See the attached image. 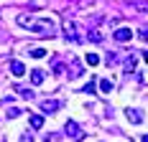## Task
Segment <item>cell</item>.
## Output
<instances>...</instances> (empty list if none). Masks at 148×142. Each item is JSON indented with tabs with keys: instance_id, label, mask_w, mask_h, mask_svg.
Instances as JSON below:
<instances>
[{
	"instance_id": "1",
	"label": "cell",
	"mask_w": 148,
	"mask_h": 142,
	"mask_svg": "<svg viewBox=\"0 0 148 142\" xmlns=\"http://www.w3.org/2000/svg\"><path fill=\"white\" fill-rule=\"evenodd\" d=\"M18 26H23V28H31L33 36H41V38H49V36H54L56 33V26L51 23V20H46V18H31V15H18Z\"/></svg>"
},
{
	"instance_id": "2",
	"label": "cell",
	"mask_w": 148,
	"mask_h": 142,
	"mask_svg": "<svg viewBox=\"0 0 148 142\" xmlns=\"http://www.w3.org/2000/svg\"><path fill=\"white\" fill-rule=\"evenodd\" d=\"M64 129H66V135H69V137H72L74 142H82V140H84V129L79 127V124H77L74 119H69V122L64 124Z\"/></svg>"
},
{
	"instance_id": "3",
	"label": "cell",
	"mask_w": 148,
	"mask_h": 142,
	"mask_svg": "<svg viewBox=\"0 0 148 142\" xmlns=\"http://www.w3.org/2000/svg\"><path fill=\"white\" fill-rule=\"evenodd\" d=\"M61 107H64V104H61V101H56V99H44V101H41V109H44L46 114H54V112H59Z\"/></svg>"
},
{
	"instance_id": "4",
	"label": "cell",
	"mask_w": 148,
	"mask_h": 142,
	"mask_svg": "<svg viewBox=\"0 0 148 142\" xmlns=\"http://www.w3.org/2000/svg\"><path fill=\"white\" fill-rule=\"evenodd\" d=\"M112 38L120 41V43H125V41H130V38H133V30H130V28H118L115 33H112Z\"/></svg>"
},
{
	"instance_id": "5",
	"label": "cell",
	"mask_w": 148,
	"mask_h": 142,
	"mask_svg": "<svg viewBox=\"0 0 148 142\" xmlns=\"http://www.w3.org/2000/svg\"><path fill=\"white\" fill-rule=\"evenodd\" d=\"M64 30H66V38H72V41H79V36H77V26L74 23H64Z\"/></svg>"
},
{
	"instance_id": "6",
	"label": "cell",
	"mask_w": 148,
	"mask_h": 142,
	"mask_svg": "<svg viewBox=\"0 0 148 142\" xmlns=\"http://www.w3.org/2000/svg\"><path fill=\"white\" fill-rule=\"evenodd\" d=\"M128 119H130L133 124H140V122H143V114H140V109H128Z\"/></svg>"
},
{
	"instance_id": "7",
	"label": "cell",
	"mask_w": 148,
	"mask_h": 142,
	"mask_svg": "<svg viewBox=\"0 0 148 142\" xmlns=\"http://www.w3.org/2000/svg\"><path fill=\"white\" fill-rule=\"evenodd\" d=\"M10 71H13V76H23L26 74V66L21 61H10Z\"/></svg>"
},
{
	"instance_id": "8",
	"label": "cell",
	"mask_w": 148,
	"mask_h": 142,
	"mask_svg": "<svg viewBox=\"0 0 148 142\" xmlns=\"http://www.w3.org/2000/svg\"><path fill=\"white\" fill-rule=\"evenodd\" d=\"M31 81H33L36 86L44 84V71H41V69H33V71H31Z\"/></svg>"
},
{
	"instance_id": "9",
	"label": "cell",
	"mask_w": 148,
	"mask_h": 142,
	"mask_svg": "<svg viewBox=\"0 0 148 142\" xmlns=\"http://www.w3.org/2000/svg\"><path fill=\"white\" fill-rule=\"evenodd\" d=\"M28 119H31V127H33V129H41V127H44V117H41V114H31Z\"/></svg>"
},
{
	"instance_id": "10",
	"label": "cell",
	"mask_w": 148,
	"mask_h": 142,
	"mask_svg": "<svg viewBox=\"0 0 148 142\" xmlns=\"http://www.w3.org/2000/svg\"><path fill=\"white\" fill-rule=\"evenodd\" d=\"M100 89H102L105 94H110V91H112V89H115V84H112V81H110V79H102V81H100Z\"/></svg>"
},
{
	"instance_id": "11",
	"label": "cell",
	"mask_w": 148,
	"mask_h": 142,
	"mask_svg": "<svg viewBox=\"0 0 148 142\" xmlns=\"http://www.w3.org/2000/svg\"><path fill=\"white\" fill-rule=\"evenodd\" d=\"M15 91H18L23 99H33V91H31V89H26V86H15Z\"/></svg>"
},
{
	"instance_id": "12",
	"label": "cell",
	"mask_w": 148,
	"mask_h": 142,
	"mask_svg": "<svg viewBox=\"0 0 148 142\" xmlns=\"http://www.w3.org/2000/svg\"><path fill=\"white\" fill-rule=\"evenodd\" d=\"M84 61H87L89 66H97V64H100V56H97V53H87V56H84Z\"/></svg>"
},
{
	"instance_id": "13",
	"label": "cell",
	"mask_w": 148,
	"mask_h": 142,
	"mask_svg": "<svg viewBox=\"0 0 148 142\" xmlns=\"http://www.w3.org/2000/svg\"><path fill=\"white\" fill-rule=\"evenodd\" d=\"M123 66H125V71H133V69H135V56H128Z\"/></svg>"
},
{
	"instance_id": "14",
	"label": "cell",
	"mask_w": 148,
	"mask_h": 142,
	"mask_svg": "<svg viewBox=\"0 0 148 142\" xmlns=\"http://www.w3.org/2000/svg\"><path fill=\"white\" fill-rule=\"evenodd\" d=\"M77 76H82V66L74 61V66H72V79H77Z\"/></svg>"
},
{
	"instance_id": "15",
	"label": "cell",
	"mask_w": 148,
	"mask_h": 142,
	"mask_svg": "<svg viewBox=\"0 0 148 142\" xmlns=\"http://www.w3.org/2000/svg\"><path fill=\"white\" fill-rule=\"evenodd\" d=\"M31 56H33V58H44L46 51H44V48H33V51H31Z\"/></svg>"
},
{
	"instance_id": "16",
	"label": "cell",
	"mask_w": 148,
	"mask_h": 142,
	"mask_svg": "<svg viewBox=\"0 0 148 142\" xmlns=\"http://www.w3.org/2000/svg\"><path fill=\"white\" fill-rule=\"evenodd\" d=\"M95 91H97V84H95V81H89V84L84 86V94H95Z\"/></svg>"
},
{
	"instance_id": "17",
	"label": "cell",
	"mask_w": 148,
	"mask_h": 142,
	"mask_svg": "<svg viewBox=\"0 0 148 142\" xmlns=\"http://www.w3.org/2000/svg\"><path fill=\"white\" fill-rule=\"evenodd\" d=\"M89 38H92L95 43H100V41H102V33H97V30H92V33H89Z\"/></svg>"
},
{
	"instance_id": "18",
	"label": "cell",
	"mask_w": 148,
	"mask_h": 142,
	"mask_svg": "<svg viewBox=\"0 0 148 142\" xmlns=\"http://www.w3.org/2000/svg\"><path fill=\"white\" fill-rule=\"evenodd\" d=\"M18 114H23L18 107H10V109H8V117H18Z\"/></svg>"
},
{
	"instance_id": "19",
	"label": "cell",
	"mask_w": 148,
	"mask_h": 142,
	"mask_svg": "<svg viewBox=\"0 0 148 142\" xmlns=\"http://www.w3.org/2000/svg\"><path fill=\"white\" fill-rule=\"evenodd\" d=\"M46 142H61L59 135H46Z\"/></svg>"
},
{
	"instance_id": "20",
	"label": "cell",
	"mask_w": 148,
	"mask_h": 142,
	"mask_svg": "<svg viewBox=\"0 0 148 142\" xmlns=\"http://www.w3.org/2000/svg\"><path fill=\"white\" fill-rule=\"evenodd\" d=\"M140 38H143V41L148 43V28H140Z\"/></svg>"
},
{
	"instance_id": "21",
	"label": "cell",
	"mask_w": 148,
	"mask_h": 142,
	"mask_svg": "<svg viewBox=\"0 0 148 142\" xmlns=\"http://www.w3.org/2000/svg\"><path fill=\"white\" fill-rule=\"evenodd\" d=\"M21 142H33V137H31V135H26V137H21Z\"/></svg>"
},
{
	"instance_id": "22",
	"label": "cell",
	"mask_w": 148,
	"mask_h": 142,
	"mask_svg": "<svg viewBox=\"0 0 148 142\" xmlns=\"http://www.w3.org/2000/svg\"><path fill=\"white\" fill-rule=\"evenodd\" d=\"M140 140H143V142H148V135H143V137H140Z\"/></svg>"
}]
</instances>
